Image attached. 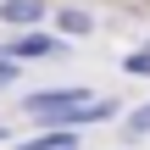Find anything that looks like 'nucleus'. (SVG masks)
Returning a JSON list of instances; mask_svg holds the SVG:
<instances>
[{"mask_svg":"<svg viewBox=\"0 0 150 150\" xmlns=\"http://www.w3.org/2000/svg\"><path fill=\"white\" fill-rule=\"evenodd\" d=\"M28 117H61V122H100V117H111V100H89L83 89H61V95H28Z\"/></svg>","mask_w":150,"mask_h":150,"instance_id":"nucleus-1","label":"nucleus"},{"mask_svg":"<svg viewBox=\"0 0 150 150\" xmlns=\"http://www.w3.org/2000/svg\"><path fill=\"white\" fill-rule=\"evenodd\" d=\"M39 11H45V0H6V6H0L6 22H33Z\"/></svg>","mask_w":150,"mask_h":150,"instance_id":"nucleus-2","label":"nucleus"},{"mask_svg":"<svg viewBox=\"0 0 150 150\" xmlns=\"http://www.w3.org/2000/svg\"><path fill=\"white\" fill-rule=\"evenodd\" d=\"M11 50H17V56H50V50H56V39H39V33H28V39H17Z\"/></svg>","mask_w":150,"mask_h":150,"instance_id":"nucleus-3","label":"nucleus"},{"mask_svg":"<svg viewBox=\"0 0 150 150\" xmlns=\"http://www.w3.org/2000/svg\"><path fill=\"white\" fill-rule=\"evenodd\" d=\"M22 150H72V134L61 128V134H45V139H28Z\"/></svg>","mask_w":150,"mask_h":150,"instance_id":"nucleus-4","label":"nucleus"},{"mask_svg":"<svg viewBox=\"0 0 150 150\" xmlns=\"http://www.w3.org/2000/svg\"><path fill=\"white\" fill-rule=\"evenodd\" d=\"M61 28H67V33H83L89 17H83V11H61Z\"/></svg>","mask_w":150,"mask_h":150,"instance_id":"nucleus-5","label":"nucleus"},{"mask_svg":"<svg viewBox=\"0 0 150 150\" xmlns=\"http://www.w3.org/2000/svg\"><path fill=\"white\" fill-rule=\"evenodd\" d=\"M128 134H150V106H139V111L128 117Z\"/></svg>","mask_w":150,"mask_h":150,"instance_id":"nucleus-6","label":"nucleus"},{"mask_svg":"<svg viewBox=\"0 0 150 150\" xmlns=\"http://www.w3.org/2000/svg\"><path fill=\"white\" fill-rule=\"evenodd\" d=\"M128 72H150V50H139V56H128Z\"/></svg>","mask_w":150,"mask_h":150,"instance_id":"nucleus-7","label":"nucleus"}]
</instances>
